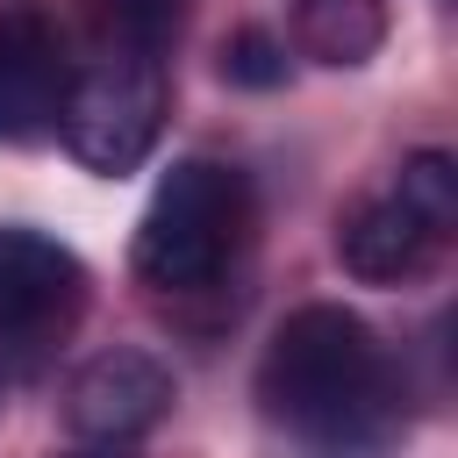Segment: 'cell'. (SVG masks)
<instances>
[{
    "label": "cell",
    "mask_w": 458,
    "mask_h": 458,
    "mask_svg": "<svg viewBox=\"0 0 458 458\" xmlns=\"http://www.w3.org/2000/svg\"><path fill=\"white\" fill-rule=\"evenodd\" d=\"M172 415V372L150 351H100L64 386V422L86 444H136Z\"/></svg>",
    "instance_id": "8992f818"
},
{
    "label": "cell",
    "mask_w": 458,
    "mask_h": 458,
    "mask_svg": "<svg viewBox=\"0 0 458 458\" xmlns=\"http://www.w3.org/2000/svg\"><path fill=\"white\" fill-rule=\"evenodd\" d=\"M165 100L172 93H165V72L150 57H107L100 50V64L72 72L64 107H57V136L86 172L122 179L150 157V143L165 129Z\"/></svg>",
    "instance_id": "3957f363"
},
{
    "label": "cell",
    "mask_w": 458,
    "mask_h": 458,
    "mask_svg": "<svg viewBox=\"0 0 458 458\" xmlns=\"http://www.w3.org/2000/svg\"><path fill=\"white\" fill-rule=\"evenodd\" d=\"M72 57L36 0H0V143H36L57 129Z\"/></svg>",
    "instance_id": "5b68a950"
},
{
    "label": "cell",
    "mask_w": 458,
    "mask_h": 458,
    "mask_svg": "<svg viewBox=\"0 0 458 458\" xmlns=\"http://www.w3.org/2000/svg\"><path fill=\"white\" fill-rule=\"evenodd\" d=\"M243 229H250L243 172H229L215 157H186L150 193V208L136 222V243H129V265L157 293H200L229 272Z\"/></svg>",
    "instance_id": "7a4b0ae2"
},
{
    "label": "cell",
    "mask_w": 458,
    "mask_h": 458,
    "mask_svg": "<svg viewBox=\"0 0 458 458\" xmlns=\"http://www.w3.org/2000/svg\"><path fill=\"white\" fill-rule=\"evenodd\" d=\"M179 14H186V0H93L107 57H150L157 64L179 36Z\"/></svg>",
    "instance_id": "9c48e42d"
},
{
    "label": "cell",
    "mask_w": 458,
    "mask_h": 458,
    "mask_svg": "<svg viewBox=\"0 0 458 458\" xmlns=\"http://www.w3.org/2000/svg\"><path fill=\"white\" fill-rule=\"evenodd\" d=\"M72 458H122V444H93V451H72Z\"/></svg>",
    "instance_id": "7c38bea8"
},
{
    "label": "cell",
    "mask_w": 458,
    "mask_h": 458,
    "mask_svg": "<svg viewBox=\"0 0 458 458\" xmlns=\"http://www.w3.org/2000/svg\"><path fill=\"white\" fill-rule=\"evenodd\" d=\"M258 408L308 458H394L408 437L401 365L336 301H308L272 329L258 358Z\"/></svg>",
    "instance_id": "6da1fadb"
},
{
    "label": "cell",
    "mask_w": 458,
    "mask_h": 458,
    "mask_svg": "<svg viewBox=\"0 0 458 458\" xmlns=\"http://www.w3.org/2000/svg\"><path fill=\"white\" fill-rule=\"evenodd\" d=\"M437 243H444V236H437L415 208H401L394 193L358 200V208L344 215V229H336V258H344V272L365 279V286H401V279H415V272L437 258Z\"/></svg>",
    "instance_id": "52a82bcc"
},
{
    "label": "cell",
    "mask_w": 458,
    "mask_h": 458,
    "mask_svg": "<svg viewBox=\"0 0 458 458\" xmlns=\"http://www.w3.org/2000/svg\"><path fill=\"white\" fill-rule=\"evenodd\" d=\"M86 308V265L43 229H0V344H50Z\"/></svg>",
    "instance_id": "277c9868"
},
{
    "label": "cell",
    "mask_w": 458,
    "mask_h": 458,
    "mask_svg": "<svg viewBox=\"0 0 458 458\" xmlns=\"http://www.w3.org/2000/svg\"><path fill=\"white\" fill-rule=\"evenodd\" d=\"M394 200L415 208L437 236H451V229H458V165H451L444 150H415V157H401Z\"/></svg>",
    "instance_id": "30bf717a"
},
{
    "label": "cell",
    "mask_w": 458,
    "mask_h": 458,
    "mask_svg": "<svg viewBox=\"0 0 458 458\" xmlns=\"http://www.w3.org/2000/svg\"><path fill=\"white\" fill-rule=\"evenodd\" d=\"M222 79L229 86H250V93H272L286 86V43L272 29H236L222 43Z\"/></svg>",
    "instance_id": "8fae6325"
},
{
    "label": "cell",
    "mask_w": 458,
    "mask_h": 458,
    "mask_svg": "<svg viewBox=\"0 0 458 458\" xmlns=\"http://www.w3.org/2000/svg\"><path fill=\"white\" fill-rule=\"evenodd\" d=\"M293 43L315 64H365L386 43V0H301L293 7Z\"/></svg>",
    "instance_id": "ba28073f"
}]
</instances>
